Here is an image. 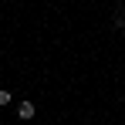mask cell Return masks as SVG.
Segmentation results:
<instances>
[{
	"instance_id": "1",
	"label": "cell",
	"mask_w": 125,
	"mask_h": 125,
	"mask_svg": "<svg viewBox=\"0 0 125 125\" xmlns=\"http://www.w3.org/2000/svg\"><path fill=\"white\" fill-rule=\"evenodd\" d=\"M17 112H21V118H34V105H31V102H24Z\"/></svg>"
}]
</instances>
